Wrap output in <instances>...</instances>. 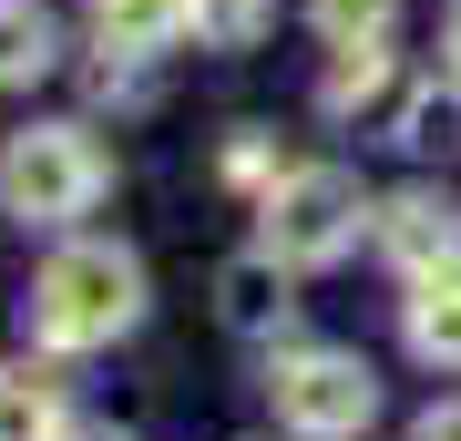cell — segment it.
<instances>
[{
    "label": "cell",
    "mask_w": 461,
    "mask_h": 441,
    "mask_svg": "<svg viewBox=\"0 0 461 441\" xmlns=\"http://www.w3.org/2000/svg\"><path fill=\"white\" fill-rule=\"evenodd\" d=\"M411 441H461V400H441V410H420V431Z\"/></svg>",
    "instance_id": "cell-15"
},
{
    "label": "cell",
    "mask_w": 461,
    "mask_h": 441,
    "mask_svg": "<svg viewBox=\"0 0 461 441\" xmlns=\"http://www.w3.org/2000/svg\"><path fill=\"white\" fill-rule=\"evenodd\" d=\"M267 390H277V421L297 441H359L369 410H379V380H369V360H348V349H287Z\"/></svg>",
    "instance_id": "cell-4"
},
{
    "label": "cell",
    "mask_w": 461,
    "mask_h": 441,
    "mask_svg": "<svg viewBox=\"0 0 461 441\" xmlns=\"http://www.w3.org/2000/svg\"><path fill=\"white\" fill-rule=\"evenodd\" d=\"M93 196H103V144L83 124H21L0 144V206L21 226H72Z\"/></svg>",
    "instance_id": "cell-2"
},
{
    "label": "cell",
    "mask_w": 461,
    "mask_h": 441,
    "mask_svg": "<svg viewBox=\"0 0 461 441\" xmlns=\"http://www.w3.org/2000/svg\"><path fill=\"white\" fill-rule=\"evenodd\" d=\"M379 93V41H359V51H339V72H329V103L348 114V103H369Z\"/></svg>",
    "instance_id": "cell-14"
},
{
    "label": "cell",
    "mask_w": 461,
    "mask_h": 441,
    "mask_svg": "<svg viewBox=\"0 0 461 441\" xmlns=\"http://www.w3.org/2000/svg\"><path fill=\"white\" fill-rule=\"evenodd\" d=\"M451 72H461V11H451Z\"/></svg>",
    "instance_id": "cell-16"
},
{
    "label": "cell",
    "mask_w": 461,
    "mask_h": 441,
    "mask_svg": "<svg viewBox=\"0 0 461 441\" xmlns=\"http://www.w3.org/2000/svg\"><path fill=\"white\" fill-rule=\"evenodd\" d=\"M400 328H411V349H420L430 370H461V267L420 278V288H411V318H400Z\"/></svg>",
    "instance_id": "cell-7"
},
{
    "label": "cell",
    "mask_w": 461,
    "mask_h": 441,
    "mask_svg": "<svg viewBox=\"0 0 461 441\" xmlns=\"http://www.w3.org/2000/svg\"><path fill=\"white\" fill-rule=\"evenodd\" d=\"M267 21H277V0H195V41H215V51H247Z\"/></svg>",
    "instance_id": "cell-12"
},
{
    "label": "cell",
    "mask_w": 461,
    "mask_h": 441,
    "mask_svg": "<svg viewBox=\"0 0 461 441\" xmlns=\"http://www.w3.org/2000/svg\"><path fill=\"white\" fill-rule=\"evenodd\" d=\"M359 185L339 175V164H297V175L267 185V257L277 267H329L359 246Z\"/></svg>",
    "instance_id": "cell-3"
},
{
    "label": "cell",
    "mask_w": 461,
    "mask_h": 441,
    "mask_svg": "<svg viewBox=\"0 0 461 441\" xmlns=\"http://www.w3.org/2000/svg\"><path fill=\"white\" fill-rule=\"evenodd\" d=\"M379 246H390L411 278H441V267H461V206L441 185H400V196L379 206Z\"/></svg>",
    "instance_id": "cell-5"
},
{
    "label": "cell",
    "mask_w": 461,
    "mask_h": 441,
    "mask_svg": "<svg viewBox=\"0 0 461 441\" xmlns=\"http://www.w3.org/2000/svg\"><path fill=\"white\" fill-rule=\"evenodd\" d=\"M0 441H62V380L32 360H0Z\"/></svg>",
    "instance_id": "cell-6"
},
{
    "label": "cell",
    "mask_w": 461,
    "mask_h": 441,
    "mask_svg": "<svg viewBox=\"0 0 461 441\" xmlns=\"http://www.w3.org/2000/svg\"><path fill=\"white\" fill-rule=\"evenodd\" d=\"M144 318V267L123 246H62L32 288V339L41 349H103Z\"/></svg>",
    "instance_id": "cell-1"
},
{
    "label": "cell",
    "mask_w": 461,
    "mask_h": 441,
    "mask_svg": "<svg viewBox=\"0 0 461 441\" xmlns=\"http://www.w3.org/2000/svg\"><path fill=\"white\" fill-rule=\"evenodd\" d=\"M308 11H318V32H329L339 51H359V41H390L400 0H308Z\"/></svg>",
    "instance_id": "cell-11"
},
{
    "label": "cell",
    "mask_w": 461,
    "mask_h": 441,
    "mask_svg": "<svg viewBox=\"0 0 461 441\" xmlns=\"http://www.w3.org/2000/svg\"><path fill=\"white\" fill-rule=\"evenodd\" d=\"M51 72V21H41V0H0V82H32Z\"/></svg>",
    "instance_id": "cell-10"
},
{
    "label": "cell",
    "mask_w": 461,
    "mask_h": 441,
    "mask_svg": "<svg viewBox=\"0 0 461 441\" xmlns=\"http://www.w3.org/2000/svg\"><path fill=\"white\" fill-rule=\"evenodd\" d=\"M93 32L113 51H154V41L195 32V0H93Z\"/></svg>",
    "instance_id": "cell-9"
},
{
    "label": "cell",
    "mask_w": 461,
    "mask_h": 441,
    "mask_svg": "<svg viewBox=\"0 0 461 441\" xmlns=\"http://www.w3.org/2000/svg\"><path fill=\"white\" fill-rule=\"evenodd\" d=\"M215 298H226V328H247V339H257V328L287 318V267L257 246V257H236L226 278H215Z\"/></svg>",
    "instance_id": "cell-8"
},
{
    "label": "cell",
    "mask_w": 461,
    "mask_h": 441,
    "mask_svg": "<svg viewBox=\"0 0 461 441\" xmlns=\"http://www.w3.org/2000/svg\"><path fill=\"white\" fill-rule=\"evenodd\" d=\"M400 144L451 154V144H461V93H420V103H411V124H400Z\"/></svg>",
    "instance_id": "cell-13"
}]
</instances>
